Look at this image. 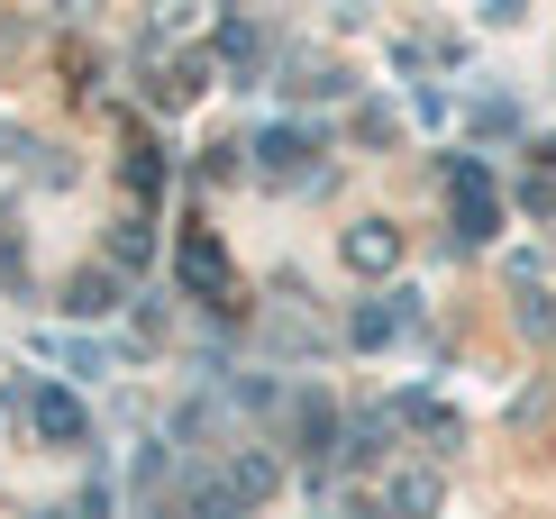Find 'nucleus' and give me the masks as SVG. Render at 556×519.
Wrapping results in <instances>:
<instances>
[{
  "label": "nucleus",
  "mask_w": 556,
  "mask_h": 519,
  "mask_svg": "<svg viewBox=\"0 0 556 519\" xmlns=\"http://www.w3.org/2000/svg\"><path fill=\"white\" fill-rule=\"evenodd\" d=\"M447 192H456V238L483 246V238H493V182H483V164H475V155H456V164H447Z\"/></svg>",
  "instance_id": "nucleus-1"
},
{
  "label": "nucleus",
  "mask_w": 556,
  "mask_h": 519,
  "mask_svg": "<svg viewBox=\"0 0 556 519\" xmlns=\"http://www.w3.org/2000/svg\"><path fill=\"white\" fill-rule=\"evenodd\" d=\"M28 410H37V438H46V446H74V438H83V401H74V392L37 383V401H28Z\"/></svg>",
  "instance_id": "nucleus-2"
},
{
  "label": "nucleus",
  "mask_w": 556,
  "mask_h": 519,
  "mask_svg": "<svg viewBox=\"0 0 556 519\" xmlns=\"http://www.w3.org/2000/svg\"><path fill=\"white\" fill-rule=\"evenodd\" d=\"M182 282H192V292H228V265H219V246H211V238L182 246Z\"/></svg>",
  "instance_id": "nucleus-3"
},
{
  "label": "nucleus",
  "mask_w": 556,
  "mask_h": 519,
  "mask_svg": "<svg viewBox=\"0 0 556 519\" xmlns=\"http://www.w3.org/2000/svg\"><path fill=\"white\" fill-rule=\"evenodd\" d=\"M346 255H356V265H383V255H392V228H383V238H375V228H356V238H346Z\"/></svg>",
  "instance_id": "nucleus-4"
},
{
  "label": "nucleus",
  "mask_w": 556,
  "mask_h": 519,
  "mask_svg": "<svg viewBox=\"0 0 556 519\" xmlns=\"http://www.w3.org/2000/svg\"><path fill=\"white\" fill-rule=\"evenodd\" d=\"M265 164H274V174H283V164H301V137H292V128H274V137H265Z\"/></svg>",
  "instance_id": "nucleus-5"
}]
</instances>
